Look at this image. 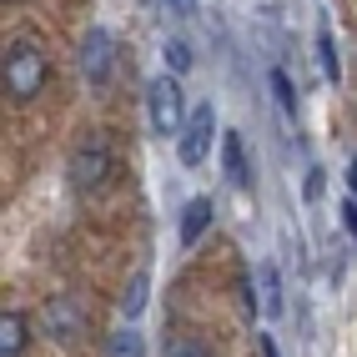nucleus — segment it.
Masks as SVG:
<instances>
[{"label":"nucleus","mask_w":357,"mask_h":357,"mask_svg":"<svg viewBox=\"0 0 357 357\" xmlns=\"http://www.w3.org/2000/svg\"><path fill=\"white\" fill-rule=\"evenodd\" d=\"M146 116L156 136H181L186 131V96H181V76H156L146 86Z\"/></svg>","instance_id":"3"},{"label":"nucleus","mask_w":357,"mask_h":357,"mask_svg":"<svg viewBox=\"0 0 357 357\" xmlns=\"http://www.w3.org/2000/svg\"><path fill=\"white\" fill-rule=\"evenodd\" d=\"M116 172V151H111V136L106 131H81L76 146L66 151V181L76 197H96L101 186Z\"/></svg>","instance_id":"2"},{"label":"nucleus","mask_w":357,"mask_h":357,"mask_svg":"<svg viewBox=\"0 0 357 357\" xmlns=\"http://www.w3.org/2000/svg\"><path fill=\"white\" fill-rule=\"evenodd\" d=\"M166 357H217L202 337H192V332H181V337H172L166 342Z\"/></svg>","instance_id":"15"},{"label":"nucleus","mask_w":357,"mask_h":357,"mask_svg":"<svg viewBox=\"0 0 357 357\" xmlns=\"http://www.w3.org/2000/svg\"><path fill=\"white\" fill-rule=\"evenodd\" d=\"M106 357H146V342H141L136 327H121L106 337Z\"/></svg>","instance_id":"11"},{"label":"nucleus","mask_w":357,"mask_h":357,"mask_svg":"<svg viewBox=\"0 0 357 357\" xmlns=\"http://www.w3.org/2000/svg\"><path fill=\"white\" fill-rule=\"evenodd\" d=\"M211 217H217V206H211V197H192L181 206V247H197L202 231L211 227Z\"/></svg>","instance_id":"8"},{"label":"nucleus","mask_w":357,"mask_h":357,"mask_svg":"<svg viewBox=\"0 0 357 357\" xmlns=\"http://www.w3.org/2000/svg\"><path fill=\"white\" fill-rule=\"evenodd\" d=\"M26 347H31V322L20 307H6L0 312V357H26Z\"/></svg>","instance_id":"7"},{"label":"nucleus","mask_w":357,"mask_h":357,"mask_svg":"<svg viewBox=\"0 0 357 357\" xmlns=\"http://www.w3.org/2000/svg\"><path fill=\"white\" fill-rule=\"evenodd\" d=\"M342 222H347V231H352V242H357V197H347V202H342Z\"/></svg>","instance_id":"17"},{"label":"nucleus","mask_w":357,"mask_h":357,"mask_svg":"<svg viewBox=\"0 0 357 357\" xmlns=\"http://www.w3.org/2000/svg\"><path fill=\"white\" fill-rule=\"evenodd\" d=\"M272 91H277L282 111H297V91H292V81H287V70H272Z\"/></svg>","instance_id":"16"},{"label":"nucleus","mask_w":357,"mask_h":357,"mask_svg":"<svg viewBox=\"0 0 357 357\" xmlns=\"http://www.w3.org/2000/svg\"><path fill=\"white\" fill-rule=\"evenodd\" d=\"M166 6H172L176 15H197V0H166Z\"/></svg>","instance_id":"18"},{"label":"nucleus","mask_w":357,"mask_h":357,"mask_svg":"<svg viewBox=\"0 0 357 357\" xmlns=\"http://www.w3.org/2000/svg\"><path fill=\"white\" fill-rule=\"evenodd\" d=\"M161 56H166V76H186V70H192V51H186V40H166Z\"/></svg>","instance_id":"14"},{"label":"nucleus","mask_w":357,"mask_h":357,"mask_svg":"<svg viewBox=\"0 0 357 357\" xmlns=\"http://www.w3.org/2000/svg\"><path fill=\"white\" fill-rule=\"evenodd\" d=\"M146 292H151V277H146V272H136V277L126 282V292H121V312H126L131 322L146 312Z\"/></svg>","instance_id":"10"},{"label":"nucleus","mask_w":357,"mask_h":357,"mask_svg":"<svg viewBox=\"0 0 357 357\" xmlns=\"http://www.w3.org/2000/svg\"><path fill=\"white\" fill-rule=\"evenodd\" d=\"M45 81H51V56H45V45L36 40H6V51H0V86H6V101L15 106H31Z\"/></svg>","instance_id":"1"},{"label":"nucleus","mask_w":357,"mask_h":357,"mask_svg":"<svg viewBox=\"0 0 357 357\" xmlns=\"http://www.w3.org/2000/svg\"><path fill=\"white\" fill-rule=\"evenodd\" d=\"M211 136H217V111H211V101H202V106H192V116H186V131L176 136L181 166H202L206 151H211Z\"/></svg>","instance_id":"6"},{"label":"nucleus","mask_w":357,"mask_h":357,"mask_svg":"<svg viewBox=\"0 0 357 357\" xmlns=\"http://www.w3.org/2000/svg\"><path fill=\"white\" fill-rule=\"evenodd\" d=\"M222 166H227V181L236 186V192L252 186V166H247V151H242V136H236V131L222 136Z\"/></svg>","instance_id":"9"},{"label":"nucleus","mask_w":357,"mask_h":357,"mask_svg":"<svg viewBox=\"0 0 357 357\" xmlns=\"http://www.w3.org/2000/svg\"><path fill=\"white\" fill-rule=\"evenodd\" d=\"M257 277H261V312L277 317V312H282V282H277V267H272V261H261Z\"/></svg>","instance_id":"12"},{"label":"nucleus","mask_w":357,"mask_h":357,"mask_svg":"<svg viewBox=\"0 0 357 357\" xmlns=\"http://www.w3.org/2000/svg\"><path fill=\"white\" fill-rule=\"evenodd\" d=\"M347 186H352V197H357V156L347 161Z\"/></svg>","instance_id":"19"},{"label":"nucleus","mask_w":357,"mask_h":357,"mask_svg":"<svg viewBox=\"0 0 357 357\" xmlns=\"http://www.w3.org/2000/svg\"><path fill=\"white\" fill-rule=\"evenodd\" d=\"M81 76L91 81V91H106L116 76V36L106 26H91L81 36Z\"/></svg>","instance_id":"4"},{"label":"nucleus","mask_w":357,"mask_h":357,"mask_svg":"<svg viewBox=\"0 0 357 357\" xmlns=\"http://www.w3.org/2000/svg\"><path fill=\"white\" fill-rule=\"evenodd\" d=\"M317 66H322V76H327V81H337V76H342L337 45H332V36H327V31H317Z\"/></svg>","instance_id":"13"},{"label":"nucleus","mask_w":357,"mask_h":357,"mask_svg":"<svg viewBox=\"0 0 357 357\" xmlns=\"http://www.w3.org/2000/svg\"><path fill=\"white\" fill-rule=\"evenodd\" d=\"M40 322H45V332H51V337H56L61 347H76V342L86 337V332H91V317H86L81 297H70V292H61V297L45 302Z\"/></svg>","instance_id":"5"}]
</instances>
